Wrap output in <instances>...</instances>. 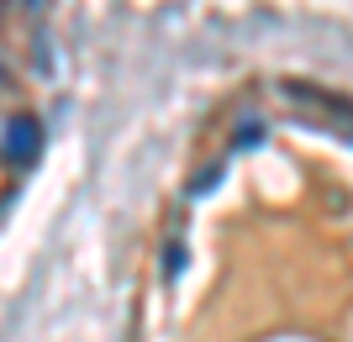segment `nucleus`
Segmentation results:
<instances>
[{
    "label": "nucleus",
    "mask_w": 353,
    "mask_h": 342,
    "mask_svg": "<svg viewBox=\"0 0 353 342\" xmlns=\"http://www.w3.org/2000/svg\"><path fill=\"white\" fill-rule=\"evenodd\" d=\"M37 148H43L37 121H32V116H16L11 127H6V158H11V164H32V158H37Z\"/></svg>",
    "instance_id": "obj_1"
}]
</instances>
